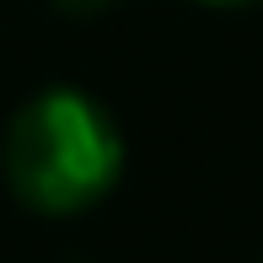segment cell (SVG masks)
I'll use <instances>...</instances> for the list:
<instances>
[{
    "label": "cell",
    "instance_id": "1",
    "mask_svg": "<svg viewBox=\"0 0 263 263\" xmlns=\"http://www.w3.org/2000/svg\"><path fill=\"white\" fill-rule=\"evenodd\" d=\"M124 166V140L91 97L54 86L16 113L6 135V172L11 188L43 215L86 210L113 188Z\"/></svg>",
    "mask_w": 263,
    "mask_h": 263
},
{
    "label": "cell",
    "instance_id": "2",
    "mask_svg": "<svg viewBox=\"0 0 263 263\" xmlns=\"http://www.w3.org/2000/svg\"><path fill=\"white\" fill-rule=\"evenodd\" d=\"M65 11H76V16H86V11H107L113 0H59Z\"/></svg>",
    "mask_w": 263,
    "mask_h": 263
},
{
    "label": "cell",
    "instance_id": "3",
    "mask_svg": "<svg viewBox=\"0 0 263 263\" xmlns=\"http://www.w3.org/2000/svg\"><path fill=\"white\" fill-rule=\"evenodd\" d=\"M210 6H236V0H210Z\"/></svg>",
    "mask_w": 263,
    "mask_h": 263
}]
</instances>
